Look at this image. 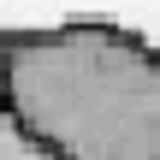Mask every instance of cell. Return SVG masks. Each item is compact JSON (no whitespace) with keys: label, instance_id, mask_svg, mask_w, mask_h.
Returning a JSON list of instances; mask_svg holds the SVG:
<instances>
[{"label":"cell","instance_id":"6da1fadb","mask_svg":"<svg viewBox=\"0 0 160 160\" xmlns=\"http://www.w3.org/2000/svg\"><path fill=\"white\" fill-rule=\"evenodd\" d=\"M0 107L59 160H160V48L107 18L0 30Z\"/></svg>","mask_w":160,"mask_h":160},{"label":"cell","instance_id":"7a4b0ae2","mask_svg":"<svg viewBox=\"0 0 160 160\" xmlns=\"http://www.w3.org/2000/svg\"><path fill=\"white\" fill-rule=\"evenodd\" d=\"M0 160H59V154H53L36 131H24V125L0 107Z\"/></svg>","mask_w":160,"mask_h":160}]
</instances>
